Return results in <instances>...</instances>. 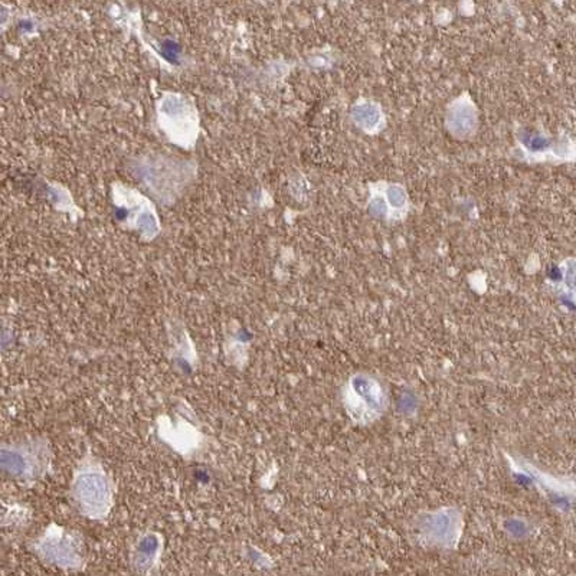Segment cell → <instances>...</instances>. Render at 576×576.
Wrapping results in <instances>:
<instances>
[{
	"label": "cell",
	"instance_id": "obj_1",
	"mask_svg": "<svg viewBox=\"0 0 576 576\" xmlns=\"http://www.w3.org/2000/svg\"><path fill=\"white\" fill-rule=\"evenodd\" d=\"M78 500L88 507H101L108 498V489L104 480L99 475L85 474L77 484Z\"/></svg>",
	"mask_w": 576,
	"mask_h": 576
},
{
	"label": "cell",
	"instance_id": "obj_2",
	"mask_svg": "<svg viewBox=\"0 0 576 576\" xmlns=\"http://www.w3.org/2000/svg\"><path fill=\"white\" fill-rule=\"evenodd\" d=\"M356 118L359 124H365L368 127L375 126L379 122V113L373 106H362L357 107Z\"/></svg>",
	"mask_w": 576,
	"mask_h": 576
},
{
	"label": "cell",
	"instance_id": "obj_3",
	"mask_svg": "<svg viewBox=\"0 0 576 576\" xmlns=\"http://www.w3.org/2000/svg\"><path fill=\"white\" fill-rule=\"evenodd\" d=\"M389 199L392 201L394 205L396 206H402L405 203V196H403V192L399 187H392L389 190Z\"/></svg>",
	"mask_w": 576,
	"mask_h": 576
}]
</instances>
